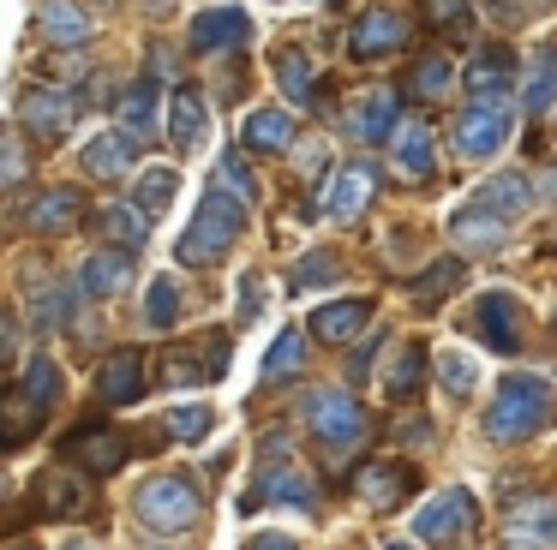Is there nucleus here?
I'll list each match as a JSON object with an SVG mask.
<instances>
[{
    "label": "nucleus",
    "instance_id": "10",
    "mask_svg": "<svg viewBox=\"0 0 557 550\" xmlns=\"http://www.w3.org/2000/svg\"><path fill=\"white\" fill-rule=\"evenodd\" d=\"M473 329H480V341L492 347V353H516V347H521V305H516V293H504V287L485 293Z\"/></svg>",
    "mask_w": 557,
    "mask_h": 550
},
{
    "label": "nucleus",
    "instance_id": "45",
    "mask_svg": "<svg viewBox=\"0 0 557 550\" xmlns=\"http://www.w3.org/2000/svg\"><path fill=\"white\" fill-rule=\"evenodd\" d=\"M258 305H264V275H246V287H240V317H252Z\"/></svg>",
    "mask_w": 557,
    "mask_h": 550
},
{
    "label": "nucleus",
    "instance_id": "14",
    "mask_svg": "<svg viewBox=\"0 0 557 550\" xmlns=\"http://www.w3.org/2000/svg\"><path fill=\"white\" fill-rule=\"evenodd\" d=\"M372 323V299H330V305H318L312 311V335L324 347H342V341H354V335Z\"/></svg>",
    "mask_w": 557,
    "mask_h": 550
},
{
    "label": "nucleus",
    "instance_id": "22",
    "mask_svg": "<svg viewBox=\"0 0 557 550\" xmlns=\"http://www.w3.org/2000/svg\"><path fill=\"white\" fill-rule=\"evenodd\" d=\"M509 72H516V54H509L504 42H485L480 54L468 60V90L473 96H504Z\"/></svg>",
    "mask_w": 557,
    "mask_h": 550
},
{
    "label": "nucleus",
    "instance_id": "13",
    "mask_svg": "<svg viewBox=\"0 0 557 550\" xmlns=\"http://www.w3.org/2000/svg\"><path fill=\"white\" fill-rule=\"evenodd\" d=\"M389 162H396V174L408 179H425L437 162V143H432V126L425 120H401L396 138H389Z\"/></svg>",
    "mask_w": 557,
    "mask_h": 550
},
{
    "label": "nucleus",
    "instance_id": "17",
    "mask_svg": "<svg viewBox=\"0 0 557 550\" xmlns=\"http://www.w3.org/2000/svg\"><path fill=\"white\" fill-rule=\"evenodd\" d=\"M354 490H360L366 502H377V509H396V502L413 490V466L372 461V466H360V473H354Z\"/></svg>",
    "mask_w": 557,
    "mask_h": 550
},
{
    "label": "nucleus",
    "instance_id": "29",
    "mask_svg": "<svg viewBox=\"0 0 557 550\" xmlns=\"http://www.w3.org/2000/svg\"><path fill=\"white\" fill-rule=\"evenodd\" d=\"M504 215H492V210H480V203H468V210H461L456 215V239H461V246H480V251H497V246H504Z\"/></svg>",
    "mask_w": 557,
    "mask_h": 550
},
{
    "label": "nucleus",
    "instance_id": "8",
    "mask_svg": "<svg viewBox=\"0 0 557 550\" xmlns=\"http://www.w3.org/2000/svg\"><path fill=\"white\" fill-rule=\"evenodd\" d=\"M473 521V497L468 490H444V497H432L420 514H413V533L425 538V545H449V538H461Z\"/></svg>",
    "mask_w": 557,
    "mask_h": 550
},
{
    "label": "nucleus",
    "instance_id": "26",
    "mask_svg": "<svg viewBox=\"0 0 557 550\" xmlns=\"http://www.w3.org/2000/svg\"><path fill=\"white\" fill-rule=\"evenodd\" d=\"M126 167H133V138H126V132H97V138L85 143V174L114 179V174H126Z\"/></svg>",
    "mask_w": 557,
    "mask_h": 550
},
{
    "label": "nucleus",
    "instance_id": "49",
    "mask_svg": "<svg viewBox=\"0 0 557 550\" xmlns=\"http://www.w3.org/2000/svg\"><path fill=\"white\" fill-rule=\"evenodd\" d=\"M66 550H90V545H85V538H73V545H66Z\"/></svg>",
    "mask_w": 557,
    "mask_h": 550
},
{
    "label": "nucleus",
    "instance_id": "36",
    "mask_svg": "<svg viewBox=\"0 0 557 550\" xmlns=\"http://www.w3.org/2000/svg\"><path fill=\"white\" fill-rule=\"evenodd\" d=\"M174 317H181V282L174 275H157L145 293V323L150 329H174Z\"/></svg>",
    "mask_w": 557,
    "mask_h": 550
},
{
    "label": "nucleus",
    "instance_id": "24",
    "mask_svg": "<svg viewBox=\"0 0 557 550\" xmlns=\"http://www.w3.org/2000/svg\"><path fill=\"white\" fill-rule=\"evenodd\" d=\"M133 282V251H97V258H85V293L97 299H114L121 287Z\"/></svg>",
    "mask_w": 557,
    "mask_h": 550
},
{
    "label": "nucleus",
    "instance_id": "3",
    "mask_svg": "<svg viewBox=\"0 0 557 550\" xmlns=\"http://www.w3.org/2000/svg\"><path fill=\"white\" fill-rule=\"evenodd\" d=\"M133 509H138V521H145L150 533H186V526L198 521V485L181 478V473H157V478L138 485Z\"/></svg>",
    "mask_w": 557,
    "mask_h": 550
},
{
    "label": "nucleus",
    "instance_id": "21",
    "mask_svg": "<svg viewBox=\"0 0 557 550\" xmlns=\"http://www.w3.org/2000/svg\"><path fill=\"white\" fill-rule=\"evenodd\" d=\"M37 502L49 514H85L90 509V485L85 473H66V466H54V473L37 478Z\"/></svg>",
    "mask_w": 557,
    "mask_h": 550
},
{
    "label": "nucleus",
    "instance_id": "50",
    "mask_svg": "<svg viewBox=\"0 0 557 550\" xmlns=\"http://www.w3.org/2000/svg\"><path fill=\"white\" fill-rule=\"evenodd\" d=\"M384 550H413V545H401V538H396V545H384Z\"/></svg>",
    "mask_w": 557,
    "mask_h": 550
},
{
    "label": "nucleus",
    "instance_id": "41",
    "mask_svg": "<svg viewBox=\"0 0 557 550\" xmlns=\"http://www.w3.org/2000/svg\"><path fill=\"white\" fill-rule=\"evenodd\" d=\"M413 90L432 96V102H437V96L449 90V60H444V54H425L420 66H413Z\"/></svg>",
    "mask_w": 557,
    "mask_h": 550
},
{
    "label": "nucleus",
    "instance_id": "16",
    "mask_svg": "<svg viewBox=\"0 0 557 550\" xmlns=\"http://www.w3.org/2000/svg\"><path fill=\"white\" fill-rule=\"evenodd\" d=\"M401 42H408V18H401V12H366V18L354 24V36H348L354 60H377V54H389V48H401Z\"/></svg>",
    "mask_w": 557,
    "mask_h": 550
},
{
    "label": "nucleus",
    "instance_id": "39",
    "mask_svg": "<svg viewBox=\"0 0 557 550\" xmlns=\"http://www.w3.org/2000/svg\"><path fill=\"white\" fill-rule=\"evenodd\" d=\"M432 365H437V377H444L449 395H473V389H480V371H473L468 353H437Z\"/></svg>",
    "mask_w": 557,
    "mask_h": 550
},
{
    "label": "nucleus",
    "instance_id": "30",
    "mask_svg": "<svg viewBox=\"0 0 557 550\" xmlns=\"http://www.w3.org/2000/svg\"><path fill=\"white\" fill-rule=\"evenodd\" d=\"M205 96L198 90H174L169 96V132H174V143H198L205 138Z\"/></svg>",
    "mask_w": 557,
    "mask_h": 550
},
{
    "label": "nucleus",
    "instance_id": "37",
    "mask_svg": "<svg viewBox=\"0 0 557 550\" xmlns=\"http://www.w3.org/2000/svg\"><path fill=\"white\" fill-rule=\"evenodd\" d=\"M300 353H306L300 329H282L276 341H270V359H264V383H282V377H294V371H300Z\"/></svg>",
    "mask_w": 557,
    "mask_h": 550
},
{
    "label": "nucleus",
    "instance_id": "11",
    "mask_svg": "<svg viewBox=\"0 0 557 550\" xmlns=\"http://www.w3.org/2000/svg\"><path fill=\"white\" fill-rule=\"evenodd\" d=\"M396 126H401L396 90H366L360 102H354V114H348V138H360V143H384V138H396Z\"/></svg>",
    "mask_w": 557,
    "mask_h": 550
},
{
    "label": "nucleus",
    "instance_id": "32",
    "mask_svg": "<svg viewBox=\"0 0 557 550\" xmlns=\"http://www.w3.org/2000/svg\"><path fill=\"white\" fill-rule=\"evenodd\" d=\"M557 102V48L540 42L533 48V84H528V114H545Z\"/></svg>",
    "mask_w": 557,
    "mask_h": 550
},
{
    "label": "nucleus",
    "instance_id": "51",
    "mask_svg": "<svg viewBox=\"0 0 557 550\" xmlns=\"http://www.w3.org/2000/svg\"><path fill=\"white\" fill-rule=\"evenodd\" d=\"M516 550H521V545H516ZM528 550H545V545H528Z\"/></svg>",
    "mask_w": 557,
    "mask_h": 550
},
{
    "label": "nucleus",
    "instance_id": "25",
    "mask_svg": "<svg viewBox=\"0 0 557 550\" xmlns=\"http://www.w3.org/2000/svg\"><path fill=\"white\" fill-rule=\"evenodd\" d=\"M509 533H528V545H557V497H533V502H516L509 509Z\"/></svg>",
    "mask_w": 557,
    "mask_h": 550
},
{
    "label": "nucleus",
    "instance_id": "2",
    "mask_svg": "<svg viewBox=\"0 0 557 550\" xmlns=\"http://www.w3.org/2000/svg\"><path fill=\"white\" fill-rule=\"evenodd\" d=\"M240 227H246V198H234L228 186L205 191V203H198L193 227H186V239H181V263H216V258H228V246L240 239Z\"/></svg>",
    "mask_w": 557,
    "mask_h": 550
},
{
    "label": "nucleus",
    "instance_id": "12",
    "mask_svg": "<svg viewBox=\"0 0 557 550\" xmlns=\"http://www.w3.org/2000/svg\"><path fill=\"white\" fill-rule=\"evenodd\" d=\"M372 191H377L372 167H336V179L324 186V215L330 222H354V215L372 203Z\"/></svg>",
    "mask_w": 557,
    "mask_h": 550
},
{
    "label": "nucleus",
    "instance_id": "1",
    "mask_svg": "<svg viewBox=\"0 0 557 550\" xmlns=\"http://www.w3.org/2000/svg\"><path fill=\"white\" fill-rule=\"evenodd\" d=\"M557 413V395L545 377H533V371H509L504 383H497L492 407H485V437L497 442H528L540 437L545 425H552Z\"/></svg>",
    "mask_w": 557,
    "mask_h": 550
},
{
    "label": "nucleus",
    "instance_id": "48",
    "mask_svg": "<svg viewBox=\"0 0 557 550\" xmlns=\"http://www.w3.org/2000/svg\"><path fill=\"white\" fill-rule=\"evenodd\" d=\"M432 12H437V18H456V12H461V0H432Z\"/></svg>",
    "mask_w": 557,
    "mask_h": 550
},
{
    "label": "nucleus",
    "instance_id": "38",
    "mask_svg": "<svg viewBox=\"0 0 557 550\" xmlns=\"http://www.w3.org/2000/svg\"><path fill=\"white\" fill-rule=\"evenodd\" d=\"M420 377H425V353H420V347H408V353H401L396 365H389L384 395H389V401H408V395L420 389Z\"/></svg>",
    "mask_w": 557,
    "mask_h": 550
},
{
    "label": "nucleus",
    "instance_id": "7",
    "mask_svg": "<svg viewBox=\"0 0 557 550\" xmlns=\"http://www.w3.org/2000/svg\"><path fill=\"white\" fill-rule=\"evenodd\" d=\"M18 120H25L30 138H61V132H73L78 120V96L73 90H25L18 96Z\"/></svg>",
    "mask_w": 557,
    "mask_h": 550
},
{
    "label": "nucleus",
    "instance_id": "35",
    "mask_svg": "<svg viewBox=\"0 0 557 550\" xmlns=\"http://www.w3.org/2000/svg\"><path fill=\"white\" fill-rule=\"evenodd\" d=\"M276 84L288 102H312V66H306L300 48H276Z\"/></svg>",
    "mask_w": 557,
    "mask_h": 550
},
{
    "label": "nucleus",
    "instance_id": "33",
    "mask_svg": "<svg viewBox=\"0 0 557 550\" xmlns=\"http://www.w3.org/2000/svg\"><path fill=\"white\" fill-rule=\"evenodd\" d=\"M66 311H73V293H66L61 282H30V323H37V329H61L66 323Z\"/></svg>",
    "mask_w": 557,
    "mask_h": 550
},
{
    "label": "nucleus",
    "instance_id": "19",
    "mask_svg": "<svg viewBox=\"0 0 557 550\" xmlns=\"http://www.w3.org/2000/svg\"><path fill=\"white\" fill-rule=\"evenodd\" d=\"M252 36V18L240 7H210L193 18V48H234Z\"/></svg>",
    "mask_w": 557,
    "mask_h": 550
},
{
    "label": "nucleus",
    "instance_id": "31",
    "mask_svg": "<svg viewBox=\"0 0 557 550\" xmlns=\"http://www.w3.org/2000/svg\"><path fill=\"white\" fill-rule=\"evenodd\" d=\"M174 191H181V174H174V167H145V174L133 179V203L145 215H162L174 203Z\"/></svg>",
    "mask_w": 557,
    "mask_h": 550
},
{
    "label": "nucleus",
    "instance_id": "28",
    "mask_svg": "<svg viewBox=\"0 0 557 550\" xmlns=\"http://www.w3.org/2000/svg\"><path fill=\"white\" fill-rule=\"evenodd\" d=\"M473 203H480V210H492V215H504V222H509V215H521V210H528V179H521V174H492L480 191H473Z\"/></svg>",
    "mask_w": 557,
    "mask_h": 550
},
{
    "label": "nucleus",
    "instance_id": "18",
    "mask_svg": "<svg viewBox=\"0 0 557 550\" xmlns=\"http://www.w3.org/2000/svg\"><path fill=\"white\" fill-rule=\"evenodd\" d=\"M37 30L49 36L54 48H78L90 36V12L78 0H42L37 7Z\"/></svg>",
    "mask_w": 557,
    "mask_h": 550
},
{
    "label": "nucleus",
    "instance_id": "9",
    "mask_svg": "<svg viewBox=\"0 0 557 550\" xmlns=\"http://www.w3.org/2000/svg\"><path fill=\"white\" fill-rule=\"evenodd\" d=\"M138 395H145V353L121 347V353H109L97 371V401L102 407H133Z\"/></svg>",
    "mask_w": 557,
    "mask_h": 550
},
{
    "label": "nucleus",
    "instance_id": "40",
    "mask_svg": "<svg viewBox=\"0 0 557 550\" xmlns=\"http://www.w3.org/2000/svg\"><path fill=\"white\" fill-rule=\"evenodd\" d=\"M456 282H461V258H444V263H437V275H420V282H413V299H420V305H437Z\"/></svg>",
    "mask_w": 557,
    "mask_h": 550
},
{
    "label": "nucleus",
    "instance_id": "15",
    "mask_svg": "<svg viewBox=\"0 0 557 550\" xmlns=\"http://www.w3.org/2000/svg\"><path fill=\"white\" fill-rule=\"evenodd\" d=\"M78 215H85V198H78L73 186H54V191H42V198L25 203L30 234H66V227H78Z\"/></svg>",
    "mask_w": 557,
    "mask_h": 550
},
{
    "label": "nucleus",
    "instance_id": "6",
    "mask_svg": "<svg viewBox=\"0 0 557 550\" xmlns=\"http://www.w3.org/2000/svg\"><path fill=\"white\" fill-rule=\"evenodd\" d=\"M509 138V102L504 96H473V108L456 120V150L468 155V162H485V155H497Z\"/></svg>",
    "mask_w": 557,
    "mask_h": 550
},
{
    "label": "nucleus",
    "instance_id": "43",
    "mask_svg": "<svg viewBox=\"0 0 557 550\" xmlns=\"http://www.w3.org/2000/svg\"><path fill=\"white\" fill-rule=\"evenodd\" d=\"M216 179H222V186H234V191H240V198H246V203H252V198H258V186H252V174H246V167H240V150H228V155H222V162H216Z\"/></svg>",
    "mask_w": 557,
    "mask_h": 550
},
{
    "label": "nucleus",
    "instance_id": "52",
    "mask_svg": "<svg viewBox=\"0 0 557 550\" xmlns=\"http://www.w3.org/2000/svg\"><path fill=\"white\" fill-rule=\"evenodd\" d=\"M13 550H30V545H13Z\"/></svg>",
    "mask_w": 557,
    "mask_h": 550
},
{
    "label": "nucleus",
    "instance_id": "46",
    "mask_svg": "<svg viewBox=\"0 0 557 550\" xmlns=\"http://www.w3.org/2000/svg\"><path fill=\"white\" fill-rule=\"evenodd\" d=\"M246 550H300V545H294L288 533H258V538H252V545H246Z\"/></svg>",
    "mask_w": 557,
    "mask_h": 550
},
{
    "label": "nucleus",
    "instance_id": "34",
    "mask_svg": "<svg viewBox=\"0 0 557 550\" xmlns=\"http://www.w3.org/2000/svg\"><path fill=\"white\" fill-rule=\"evenodd\" d=\"M157 108H162V96H157V84H133V90L121 96V120H126V132H157Z\"/></svg>",
    "mask_w": 557,
    "mask_h": 550
},
{
    "label": "nucleus",
    "instance_id": "20",
    "mask_svg": "<svg viewBox=\"0 0 557 550\" xmlns=\"http://www.w3.org/2000/svg\"><path fill=\"white\" fill-rule=\"evenodd\" d=\"M126 449H133V442L121 437V430H78V437H66V454H78V461L90 466V473H114V466L126 461Z\"/></svg>",
    "mask_w": 557,
    "mask_h": 550
},
{
    "label": "nucleus",
    "instance_id": "4",
    "mask_svg": "<svg viewBox=\"0 0 557 550\" xmlns=\"http://www.w3.org/2000/svg\"><path fill=\"white\" fill-rule=\"evenodd\" d=\"M54 401H61V371H54L49 359H30L25 377H18V389L7 395V430H0V437H7V442H25L30 425H37V418L49 413Z\"/></svg>",
    "mask_w": 557,
    "mask_h": 550
},
{
    "label": "nucleus",
    "instance_id": "42",
    "mask_svg": "<svg viewBox=\"0 0 557 550\" xmlns=\"http://www.w3.org/2000/svg\"><path fill=\"white\" fill-rule=\"evenodd\" d=\"M169 430H174V437H181V442H198V437H205V430H210V407H174V413H169Z\"/></svg>",
    "mask_w": 557,
    "mask_h": 550
},
{
    "label": "nucleus",
    "instance_id": "27",
    "mask_svg": "<svg viewBox=\"0 0 557 550\" xmlns=\"http://www.w3.org/2000/svg\"><path fill=\"white\" fill-rule=\"evenodd\" d=\"M97 222H102V234L126 251H138L150 239V215L138 210V203H109V210H97Z\"/></svg>",
    "mask_w": 557,
    "mask_h": 550
},
{
    "label": "nucleus",
    "instance_id": "23",
    "mask_svg": "<svg viewBox=\"0 0 557 550\" xmlns=\"http://www.w3.org/2000/svg\"><path fill=\"white\" fill-rule=\"evenodd\" d=\"M240 143H246V150H288V143H294V120L282 114V108H252V114L240 120Z\"/></svg>",
    "mask_w": 557,
    "mask_h": 550
},
{
    "label": "nucleus",
    "instance_id": "44",
    "mask_svg": "<svg viewBox=\"0 0 557 550\" xmlns=\"http://www.w3.org/2000/svg\"><path fill=\"white\" fill-rule=\"evenodd\" d=\"M336 275V258H324V251H312V258H300V270H294V287H318Z\"/></svg>",
    "mask_w": 557,
    "mask_h": 550
},
{
    "label": "nucleus",
    "instance_id": "5",
    "mask_svg": "<svg viewBox=\"0 0 557 550\" xmlns=\"http://www.w3.org/2000/svg\"><path fill=\"white\" fill-rule=\"evenodd\" d=\"M306 418H312V437L324 442L330 454H348L354 442L366 437V413L336 389H312L306 395Z\"/></svg>",
    "mask_w": 557,
    "mask_h": 550
},
{
    "label": "nucleus",
    "instance_id": "47",
    "mask_svg": "<svg viewBox=\"0 0 557 550\" xmlns=\"http://www.w3.org/2000/svg\"><path fill=\"white\" fill-rule=\"evenodd\" d=\"M7 179H13V186L25 179V150H18V143H7Z\"/></svg>",
    "mask_w": 557,
    "mask_h": 550
}]
</instances>
